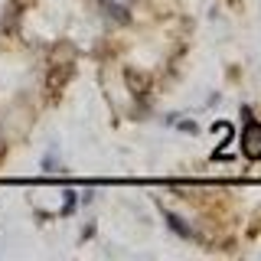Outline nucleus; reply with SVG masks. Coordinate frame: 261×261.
<instances>
[{"label": "nucleus", "instance_id": "1", "mask_svg": "<svg viewBox=\"0 0 261 261\" xmlns=\"http://www.w3.org/2000/svg\"><path fill=\"white\" fill-rule=\"evenodd\" d=\"M242 150H245V157H248V160H261V124H255V121H251V124L245 127V134H242Z\"/></svg>", "mask_w": 261, "mask_h": 261}, {"label": "nucleus", "instance_id": "2", "mask_svg": "<svg viewBox=\"0 0 261 261\" xmlns=\"http://www.w3.org/2000/svg\"><path fill=\"white\" fill-rule=\"evenodd\" d=\"M167 222H170V225H173V228H176V232H179V235H190V228H186L183 222H179V219H176V216H167Z\"/></svg>", "mask_w": 261, "mask_h": 261}]
</instances>
